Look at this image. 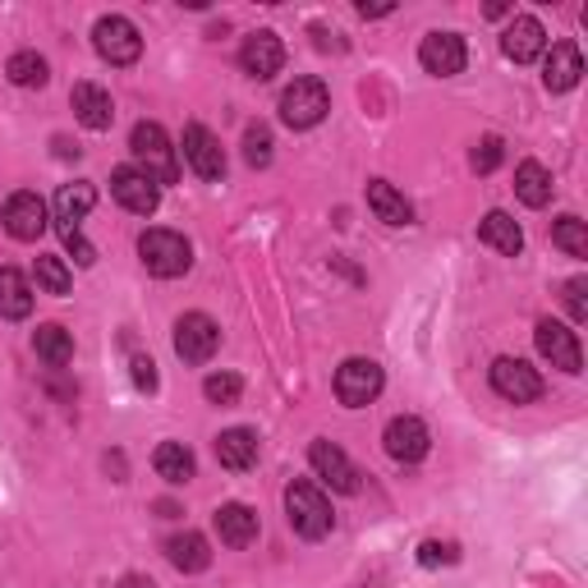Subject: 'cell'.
<instances>
[{
	"instance_id": "13",
	"label": "cell",
	"mask_w": 588,
	"mask_h": 588,
	"mask_svg": "<svg viewBox=\"0 0 588 588\" xmlns=\"http://www.w3.org/2000/svg\"><path fill=\"white\" fill-rule=\"evenodd\" d=\"M185 162L198 180H221L225 175V152H221V138L208 130V124H189L185 130Z\"/></svg>"
},
{
	"instance_id": "3",
	"label": "cell",
	"mask_w": 588,
	"mask_h": 588,
	"mask_svg": "<svg viewBox=\"0 0 588 588\" xmlns=\"http://www.w3.org/2000/svg\"><path fill=\"white\" fill-rule=\"evenodd\" d=\"M138 258L152 276H162V280H175V276H185L193 267V248L185 235H175V230H143V240H138Z\"/></svg>"
},
{
	"instance_id": "21",
	"label": "cell",
	"mask_w": 588,
	"mask_h": 588,
	"mask_svg": "<svg viewBox=\"0 0 588 588\" xmlns=\"http://www.w3.org/2000/svg\"><path fill=\"white\" fill-rule=\"evenodd\" d=\"M217 533L225 547H248L258 539V510H248L244 501H225L217 510Z\"/></svg>"
},
{
	"instance_id": "31",
	"label": "cell",
	"mask_w": 588,
	"mask_h": 588,
	"mask_svg": "<svg viewBox=\"0 0 588 588\" xmlns=\"http://www.w3.org/2000/svg\"><path fill=\"white\" fill-rule=\"evenodd\" d=\"M33 276H37V290H46V295H69V286H74L69 267L60 258H51V253H42L33 263Z\"/></svg>"
},
{
	"instance_id": "9",
	"label": "cell",
	"mask_w": 588,
	"mask_h": 588,
	"mask_svg": "<svg viewBox=\"0 0 588 588\" xmlns=\"http://www.w3.org/2000/svg\"><path fill=\"white\" fill-rule=\"evenodd\" d=\"M492 391L501 396V400H510V404H533L543 396V377H539V368H529L524 359H497L492 364Z\"/></svg>"
},
{
	"instance_id": "27",
	"label": "cell",
	"mask_w": 588,
	"mask_h": 588,
	"mask_svg": "<svg viewBox=\"0 0 588 588\" xmlns=\"http://www.w3.org/2000/svg\"><path fill=\"white\" fill-rule=\"evenodd\" d=\"M552 170L543 166V162H524L520 170H515V198L524 202V208H547L552 202Z\"/></svg>"
},
{
	"instance_id": "33",
	"label": "cell",
	"mask_w": 588,
	"mask_h": 588,
	"mask_svg": "<svg viewBox=\"0 0 588 588\" xmlns=\"http://www.w3.org/2000/svg\"><path fill=\"white\" fill-rule=\"evenodd\" d=\"M244 162L248 166H271V130H267V124H248V134H244Z\"/></svg>"
},
{
	"instance_id": "14",
	"label": "cell",
	"mask_w": 588,
	"mask_h": 588,
	"mask_svg": "<svg viewBox=\"0 0 588 588\" xmlns=\"http://www.w3.org/2000/svg\"><path fill=\"white\" fill-rule=\"evenodd\" d=\"M539 354H543V359H552V368H561V373H584L579 336L566 322H552V318L539 322Z\"/></svg>"
},
{
	"instance_id": "25",
	"label": "cell",
	"mask_w": 588,
	"mask_h": 588,
	"mask_svg": "<svg viewBox=\"0 0 588 588\" xmlns=\"http://www.w3.org/2000/svg\"><path fill=\"white\" fill-rule=\"evenodd\" d=\"M152 469H157L170 488H185V482L193 478V469H198V459L185 442H162L157 455H152Z\"/></svg>"
},
{
	"instance_id": "39",
	"label": "cell",
	"mask_w": 588,
	"mask_h": 588,
	"mask_svg": "<svg viewBox=\"0 0 588 588\" xmlns=\"http://www.w3.org/2000/svg\"><path fill=\"white\" fill-rule=\"evenodd\" d=\"M134 381H138V391H157V364H152L147 354L134 359Z\"/></svg>"
},
{
	"instance_id": "22",
	"label": "cell",
	"mask_w": 588,
	"mask_h": 588,
	"mask_svg": "<svg viewBox=\"0 0 588 588\" xmlns=\"http://www.w3.org/2000/svg\"><path fill=\"white\" fill-rule=\"evenodd\" d=\"M166 556H170V566L185 575H198L212 566V547L202 533H175V539H166Z\"/></svg>"
},
{
	"instance_id": "28",
	"label": "cell",
	"mask_w": 588,
	"mask_h": 588,
	"mask_svg": "<svg viewBox=\"0 0 588 588\" xmlns=\"http://www.w3.org/2000/svg\"><path fill=\"white\" fill-rule=\"evenodd\" d=\"M97 202V189L88 180H74V185H60L56 193V225H79Z\"/></svg>"
},
{
	"instance_id": "10",
	"label": "cell",
	"mask_w": 588,
	"mask_h": 588,
	"mask_svg": "<svg viewBox=\"0 0 588 588\" xmlns=\"http://www.w3.org/2000/svg\"><path fill=\"white\" fill-rule=\"evenodd\" d=\"M309 465L318 469L322 482H331V492L354 497V492L364 488V482H359V469L350 465V455H345L336 442H313V446H309Z\"/></svg>"
},
{
	"instance_id": "18",
	"label": "cell",
	"mask_w": 588,
	"mask_h": 588,
	"mask_svg": "<svg viewBox=\"0 0 588 588\" xmlns=\"http://www.w3.org/2000/svg\"><path fill=\"white\" fill-rule=\"evenodd\" d=\"M69 107H74V115H79V124H84V130H92V134L111 130V120H115L111 92H107V88H97V84H74V92H69Z\"/></svg>"
},
{
	"instance_id": "20",
	"label": "cell",
	"mask_w": 588,
	"mask_h": 588,
	"mask_svg": "<svg viewBox=\"0 0 588 588\" xmlns=\"http://www.w3.org/2000/svg\"><path fill=\"white\" fill-rule=\"evenodd\" d=\"M217 459H221V469L230 474H244L258 465V432H248V428H230L217 437Z\"/></svg>"
},
{
	"instance_id": "1",
	"label": "cell",
	"mask_w": 588,
	"mask_h": 588,
	"mask_svg": "<svg viewBox=\"0 0 588 588\" xmlns=\"http://www.w3.org/2000/svg\"><path fill=\"white\" fill-rule=\"evenodd\" d=\"M130 152H134V166L147 175L152 185H175L180 180V162H175V147H170V138H166V130L162 124H152V120H143V124H134V134H130Z\"/></svg>"
},
{
	"instance_id": "12",
	"label": "cell",
	"mask_w": 588,
	"mask_h": 588,
	"mask_svg": "<svg viewBox=\"0 0 588 588\" xmlns=\"http://www.w3.org/2000/svg\"><path fill=\"white\" fill-rule=\"evenodd\" d=\"M419 60H423L428 74H437V79H455V74L469 65L465 37L459 33H428L423 46H419Z\"/></svg>"
},
{
	"instance_id": "19",
	"label": "cell",
	"mask_w": 588,
	"mask_h": 588,
	"mask_svg": "<svg viewBox=\"0 0 588 588\" xmlns=\"http://www.w3.org/2000/svg\"><path fill=\"white\" fill-rule=\"evenodd\" d=\"M584 79V56H579V46L575 42H556L547 51V60H543V84L547 92H570L579 88Z\"/></svg>"
},
{
	"instance_id": "15",
	"label": "cell",
	"mask_w": 588,
	"mask_h": 588,
	"mask_svg": "<svg viewBox=\"0 0 588 588\" xmlns=\"http://www.w3.org/2000/svg\"><path fill=\"white\" fill-rule=\"evenodd\" d=\"M0 221H5V230L19 240V244H33L42 230H46V202L37 198V193H14L10 202H5V212H0Z\"/></svg>"
},
{
	"instance_id": "8",
	"label": "cell",
	"mask_w": 588,
	"mask_h": 588,
	"mask_svg": "<svg viewBox=\"0 0 588 588\" xmlns=\"http://www.w3.org/2000/svg\"><path fill=\"white\" fill-rule=\"evenodd\" d=\"M111 198L134 217H152L162 208V189L152 185L138 166H115L111 170Z\"/></svg>"
},
{
	"instance_id": "34",
	"label": "cell",
	"mask_w": 588,
	"mask_h": 588,
	"mask_svg": "<svg viewBox=\"0 0 588 588\" xmlns=\"http://www.w3.org/2000/svg\"><path fill=\"white\" fill-rule=\"evenodd\" d=\"M240 391H244V381L235 373H212L208 381H202V396H208L212 404H235Z\"/></svg>"
},
{
	"instance_id": "24",
	"label": "cell",
	"mask_w": 588,
	"mask_h": 588,
	"mask_svg": "<svg viewBox=\"0 0 588 588\" xmlns=\"http://www.w3.org/2000/svg\"><path fill=\"white\" fill-rule=\"evenodd\" d=\"M478 240L488 244V248H497V253H506V258H520V248H524V230L510 221L506 212H488L478 221Z\"/></svg>"
},
{
	"instance_id": "38",
	"label": "cell",
	"mask_w": 588,
	"mask_h": 588,
	"mask_svg": "<svg viewBox=\"0 0 588 588\" xmlns=\"http://www.w3.org/2000/svg\"><path fill=\"white\" fill-rule=\"evenodd\" d=\"M566 309H570L575 322H588V280L584 276L566 280Z\"/></svg>"
},
{
	"instance_id": "11",
	"label": "cell",
	"mask_w": 588,
	"mask_h": 588,
	"mask_svg": "<svg viewBox=\"0 0 588 588\" xmlns=\"http://www.w3.org/2000/svg\"><path fill=\"white\" fill-rule=\"evenodd\" d=\"M381 442H387V455L396 459V465H419V459L428 455L432 437H428V423L414 419V414H400L387 423V432H381Z\"/></svg>"
},
{
	"instance_id": "5",
	"label": "cell",
	"mask_w": 588,
	"mask_h": 588,
	"mask_svg": "<svg viewBox=\"0 0 588 588\" xmlns=\"http://www.w3.org/2000/svg\"><path fill=\"white\" fill-rule=\"evenodd\" d=\"M92 46H97V56L107 60V65H134L143 56V37L138 29L124 14H107V19H97V29H92Z\"/></svg>"
},
{
	"instance_id": "26",
	"label": "cell",
	"mask_w": 588,
	"mask_h": 588,
	"mask_svg": "<svg viewBox=\"0 0 588 588\" xmlns=\"http://www.w3.org/2000/svg\"><path fill=\"white\" fill-rule=\"evenodd\" d=\"M368 208H373L377 221H387V225H409V221H414V208H409V198H404L396 185H387V180H373V185H368Z\"/></svg>"
},
{
	"instance_id": "23",
	"label": "cell",
	"mask_w": 588,
	"mask_h": 588,
	"mask_svg": "<svg viewBox=\"0 0 588 588\" xmlns=\"http://www.w3.org/2000/svg\"><path fill=\"white\" fill-rule=\"evenodd\" d=\"M29 313H33V286H29V276L14 271V267H0V318L23 322Z\"/></svg>"
},
{
	"instance_id": "30",
	"label": "cell",
	"mask_w": 588,
	"mask_h": 588,
	"mask_svg": "<svg viewBox=\"0 0 588 588\" xmlns=\"http://www.w3.org/2000/svg\"><path fill=\"white\" fill-rule=\"evenodd\" d=\"M5 74H10L14 88H42V84L51 79V74H46V60L37 56V51H14L10 65H5Z\"/></svg>"
},
{
	"instance_id": "29",
	"label": "cell",
	"mask_w": 588,
	"mask_h": 588,
	"mask_svg": "<svg viewBox=\"0 0 588 588\" xmlns=\"http://www.w3.org/2000/svg\"><path fill=\"white\" fill-rule=\"evenodd\" d=\"M33 350H37V359L51 364V368H65L74 359V336L60 326V322H46L37 326V336H33Z\"/></svg>"
},
{
	"instance_id": "35",
	"label": "cell",
	"mask_w": 588,
	"mask_h": 588,
	"mask_svg": "<svg viewBox=\"0 0 588 588\" xmlns=\"http://www.w3.org/2000/svg\"><path fill=\"white\" fill-rule=\"evenodd\" d=\"M455 561H459L455 543H437V539H428V543L419 547V566H428V570H437V566H455Z\"/></svg>"
},
{
	"instance_id": "36",
	"label": "cell",
	"mask_w": 588,
	"mask_h": 588,
	"mask_svg": "<svg viewBox=\"0 0 588 588\" xmlns=\"http://www.w3.org/2000/svg\"><path fill=\"white\" fill-rule=\"evenodd\" d=\"M501 162H506V143H501V138H482V143L474 147V170H478V175L497 170Z\"/></svg>"
},
{
	"instance_id": "7",
	"label": "cell",
	"mask_w": 588,
	"mask_h": 588,
	"mask_svg": "<svg viewBox=\"0 0 588 588\" xmlns=\"http://www.w3.org/2000/svg\"><path fill=\"white\" fill-rule=\"evenodd\" d=\"M221 345V326L208 318V313H185L175 322V354L185 364H208Z\"/></svg>"
},
{
	"instance_id": "32",
	"label": "cell",
	"mask_w": 588,
	"mask_h": 588,
	"mask_svg": "<svg viewBox=\"0 0 588 588\" xmlns=\"http://www.w3.org/2000/svg\"><path fill=\"white\" fill-rule=\"evenodd\" d=\"M552 244L566 248L570 258H588V230H584V221L579 217H561L552 225Z\"/></svg>"
},
{
	"instance_id": "16",
	"label": "cell",
	"mask_w": 588,
	"mask_h": 588,
	"mask_svg": "<svg viewBox=\"0 0 588 588\" xmlns=\"http://www.w3.org/2000/svg\"><path fill=\"white\" fill-rule=\"evenodd\" d=\"M501 51H506V60H515V65L539 60L543 51H547V33H543V23L533 19V14L510 19V29L501 33Z\"/></svg>"
},
{
	"instance_id": "2",
	"label": "cell",
	"mask_w": 588,
	"mask_h": 588,
	"mask_svg": "<svg viewBox=\"0 0 588 588\" xmlns=\"http://www.w3.org/2000/svg\"><path fill=\"white\" fill-rule=\"evenodd\" d=\"M286 515H290V529L299 533V539H309V543L326 539L331 524H336V515H331V501L322 497L318 482H309V478H299V482H290V488H286Z\"/></svg>"
},
{
	"instance_id": "17",
	"label": "cell",
	"mask_w": 588,
	"mask_h": 588,
	"mask_svg": "<svg viewBox=\"0 0 588 588\" xmlns=\"http://www.w3.org/2000/svg\"><path fill=\"white\" fill-rule=\"evenodd\" d=\"M240 65H244L248 79L263 84V79H271V74H280V65H286V46H280L276 33H253L244 42V51H240Z\"/></svg>"
},
{
	"instance_id": "37",
	"label": "cell",
	"mask_w": 588,
	"mask_h": 588,
	"mask_svg": "<svg viewBox=\"0 0 588 588\" xmlns=\"http://www.w3.org/2000/svg\"><path fill=\"white\" fill-rule=\"evenodd\" d=\"M60 240H65V248L74 253V263H79V267H92L97 263V248L79 235V225H60Z\"/></svg>"
},
{
	"instance_id": "6",
	"label": "cell",
	"mask_w": 588,
	"mask_h": 588,
	"mask_svg": "<svg viewBox=\"0 0 588 588\" xmlns=\"http://www.w3.org/2000/svg\"><path fill=\"white\" fill-rule=\"evenodd\" d=\"M381 387H387V377H381V368L373 359H345L336 368V400L345 409H364L381 396Z\"/></svg>"
},
{
	"instance_id": "40",
	"label": "cell",
	"mask_w": 588,
	"mask_h": 588,
	"mask_svg": "<svg viewBox=\"0 0 588 588\" xmlns=\"http://www.w3.org/2000/svg\"><path fill=\"white\" fill-rule=\"evenodd\" d=\"M120 588H157V584H152L147 575H124V579H120Z\"/></svg>"
},
{
	"instance_id": "4",
	"label": "cell",
	"mask_w": 588,
	"mask_h": 588,
	"mask_svg": "<svg viewBox=\"0 0 588 588\" xmlns=\"http://www.w3.org/2000/svg\"><path fill=\"white\" fill-rule=\"evenodd\" d=\"M331 111V92L322 79H295L286 92H280V120L290 124V130H313L322 124Z\"/></svg>"
}]
</instances>
